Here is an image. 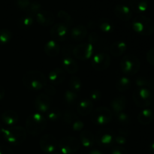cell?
<instances>
[{
  "label": "cell",
  "instance_id": "bcb514c9",
  "mask_svg": "<svg viewBox=\"0 0 154 154\" xmlns=\"http://www.w3.org/2000/svg\"><path fill=\"white\" fill-rule=\"evenodd\" d=\"M146 58H147V62L154 66V48L149 50L146 55Z\"/></svg>",
  "mask_w": 154,
  "mask_h": 154
},
{
  "label": "cell",
  "instance_id": "9c48e42d",
  "mask_svg": "<svg viewBox=\"0 0 154 154\" xmlns=\"http://www.w3.org/2000/svg\"><path fill=\"white\" fill-rule=\"evenodd\" d=\"M115 135L110 129H102L98 131L95 135L96 143L102 148H109L114 143Z\"/></svg>",
  "mask_w": 154,
  "mask_h": 154
},
{
  "label": "cell",
  "instance_id": "e0dca14e",
  "mask_svg": "<svg viewBox=\"0 0 154 154\" xmlns=\"http://www.w3.org/2000/svg\"><path fill=\"white\" fill-rule=\"evenodd\" d=\"M114 14L123 21H129L132 17V11L129 7L123 4L117 5L114 8Z\"/></svg>",
  "mask_w": 154,
  "mask_h": 154
},
{
  "label": "cell",
  "instance_id": "484cf974",
  "mask_svg": "<svg viewBox=\"0 0 154 154\" xmlns=\"http://www.w3.org/2000/svg\"><path fill=\"white\" fill-rule=\"evenodd\" d=\"M87 35V29L84 25H78L70 30V36L74 41L81 42Z\"/></svg>",
  "mask_w": 154,
  "mask_h": 154
},
{
  "label": "cell",
  "instance_id": "ffe728a7",
  "mask_svg": "<svg viewBox=\"0 0 154 154\" xmlns=\"http://www.w3.org/2000/svg\"><path fill=\"white\" fill-rule=\"evenodd\" d=\"M93 111V102L89 99L79 101L77 105V111L81 116H87Z\"/></svg>",
  "mask_w": 154,
  "mask_h": 154
},
{
  "label": "cell",
  "instance_id": "83f0119b",
  "mask_svg": "<svg viewBox=\"0 0 154 154\" xmlns=\"http://www.w3.org/2000/svg\"><path fill=\"white\" fill-rule=\"evenodd\" d=\"M130 8L137 14L145 12L148 8V0H130Z\"/></svg>",
  "mask_w": 154,
  "mask_h": 154
},
{
  "label": "cell",
  "instance_id": "6da1fadb",
  "mask_svg": "<svg viewBox=\"0 0 154 154\" xmlns=\"http://www.w3.org/2000/svg\"><path fill=\"white\" fill-rule=\"evenodd\" d=\"M22 81L26 88L32 91L42 90L48 84L45 75L37 70L26 72L23 76Z\"/></svg>",
  "mask_w": 154,
  "mask_h": 154
},
{
  "label": "cell",
  "instance_id": "ba28073f",
  "mask_svg": "<svg viewBox=\"0 0 154 154\" xmlns=\"http://www.w3.org/2000/svg\"><path fill=\"white\" fill-rule=\"evenodd\" d=\"M81 142L72 136L64 137L58 143L59 150L62 154H74L79 150Z\"/></svg>",
  "mask_w": 154,
  "mask_h": 154
},
{
  "label": "cell",
  "instance_id": "ab89813d",
  "mask_svg": "<svg viewBox=\"0 0 154 154\" xmlns=\"http://www.w3.org/2000/svg\"><path fill=\"white\" fill-rule=\"evenodd\" d=\"M57 17H58L60 20H62L63 21V23H64L65 24H66L68 26L73 24V18L72 17V16H71L69 13H67V12L65 11L60 10V11L57 13Z\"/></svg>",
  "mask_w": 154,
  "mask_h": 154
},
{
  "label": "cell",
  "instance_id": "8d00e7d4",
  "mask_svg": "<svg viewBox=\"0 0 154 154\" xmlns=\"http://www.w3.org/2000/svg\"><path fill=\"white\" fill-rule=\"evenodd\" d=\"M62 113L58 108H52L47 112L46 118L51 122L58 121L61 119Z\"/></svg>",
  "mask_w": 154,
  "mask_h": 154
},
{
  "label": "cell",
  "instance_id": "4316f807",
  "mask_svg": "<svg viewBox=\"0 0 154 154\" xmlns=\"http://www.w3.org/2000/svg\"><path fill=\"white\" fill-rule=\"evenodd\" d=\"M126 48H127V45H126V42H123V41H117L111 44V46L109 47V51L113 56L117 57L124 54L126 51Z\"/></svg>",
  "mask_w": 154,
  "mask_h": 154
},
{
  "label": "cell",
  "instance_id": "5b68a950",
  "mask_svg": "<svg viewBox=\"0 0 154 154\" xmlns=\"http://www.w3.org/2000/svg\"><path fill=\"white\" fill-rule=\"evenodd\" d=\"M141 68V62L133 54H126L120 61V69L126 75H135Z\"/></svg>",
  "mask_w": 154,
  "mask_h": 154
},
{
  "label": "cell",
  "instance_id": "cb8c5ba5",
  "mask_svg": "<svg viewBox=\"0 0 154 154\" xmlns=\"http://www.w3.org/2000/svg\"><path fill=\"white\" fill-rule=\"evenodd\" d=\"M80 141L85 148H90L93 147L96 143L94 135L88 130L81 131L80 134Z\"/></svg>",
  "mask_w": 154,
  "mask_h": 154
},
{
  "label": "cell",
  "instance_id": "3957f363",
  "mask_svg": "<svg viewBox=\"0 0 154 154\" xmlns=\"http://www.w3.org/2000/svg\"><path fill=\"white\" fill-rule=\"evenodd\" d=\"M132 28L140 35L150 36L154 32V23L150 18L144 15H138L132 21Z\"/></svg>",
  "mask_w": 154,
  "mask_h": 154
},
{
  "label": "cell",
  "instance_id": "9a60e30c",
  "mask_svg": "<svg viewBox=\"0 0 154 154\" xmlns=\"http://www.w3.org/2000/svg\"><path fill=\"white\" fill-rule=\"evenodd\" d=\"M36 22L42 26H49L54 24L55 18L52 12L49 11L42 10L35 16Z\"/></svg>",
  "mask_w": 154,
  "mask_h": 154
},
{
  "label": "cell",
  "instance_id": "ac0fdd59",
  "mask_svg": "<svg viewBox=\"0 0 154 154\" xmlns=\"http://www.w3.org/2000/svg\"><path fill=\"white\" fill-rule=\"evenodd\" d=\"M126 105H127V99L124 96H118L116 97L111 101L110 106L111 108V111L115 115L123 112L126 109Z\"/></svg>",
  "mask_w": 154,
  "mask_h": 154
},
{
  "label": "cell",
  "instance_id": "44dd1931",
  "mask_svg": "<svg viewBox=\"0 0 154 154\" xmlns=\"http://www.w3.org/2000/svg\"><path fill=\"white\" fill-rule=\"evenodd\" d=\"M63 66L64 71L71 75H75L78 72V64L75 60H74L71 56H66L63 59Z\"/></svg>",
  "mask_w": 154,
  "mask_h": 154
},
{
  "label": "cell",
  "instance_id": "7c38bea8",
  "mask_svg": "<svg viewBox=\"0 0 154 154\" xmlns=\"http://www.w3.org/2000/svg\"><path fill=\"white\" fill-rule=\"evenodd\" d=\"M50 34L54 40L57 42H64L70 35L69 26L64 23H57L54 24L50 30Z\"/></svg>",
  "mask_w": 154,
  "mask_h": 154
},
{
  "label": "cell",
  "instance_id": "c3c4849f",
  "mask_svg": "<svg viewBox=\"0 0 154 154\" xmlns=\"http://www.w3.org/2000/svg\"><path fill=\"white\" fill-rule=\"evenodd\" d=\"M0 154H14V152L7 146L0 145Z\"/></svg>",
  "mask_w": 154,
  "mask_h": 154
},
{
  "label": "cell",
  "instance_id": "f35d334b",
  "mask_svg": "<svg viewBox=\"0 0 154 154\" xmlns=\"http://www.w3.org/2000/svg\"><path fill=\"white\" fill-rule=\"evenodd\" d=\"M41 11H42V5L38 2H31L30 5L26 11V14L34 17Z\"/></svg>",
  "mask_w": 154,
  "mask_h": 154
},
{
  "label": "cell",
  "instance_id": "60d3db41",
  "mask_svg": "<svg viewBox=\"0 0 154 154\" xmlns=\"http://www.w3.org/2000/svg\"><path fill=\"white\" fill-rule=\"evenodd\" d=\"M78 119V116L71 111H66L63 113V120L68 125H72L74 121Z\"/></svg>",
  "mask_w": 154,
  "mask_h": 154
},
{
  "label": "cell",
  "instance_id": "d590c367",
  "mask_svg": "<svg viewBox=\"0 0 154 154\" xmlns=\"http://www.w3.org/2000/svg\"><path fill=\"white\" fill-rule=\"evenodd\" d=\"M12 38V32L8 29H0V45H4L8 43Z\"/></svg>",
  "mask_w": 154,
  "mask_h": 154
},
{
  "label": "cell",
  "instance_id": "74e56055",
  "mask_svg": "<svg viewBox=\"0 0 154 154\" xmlns=\"http://www.w3.org/2000/svg\"><path fill=\"white\" fill-rule=\"evenodd\" d=\"M116 117H117V121L118 122V123H120L123 128L129 126V124L131 123V121H132V120H131V117H129V114L125 113L124 111L117 114Z\"/></svg>",
  "mask_w": 154,
  "mask_h": 154
},
{
  "label": "cell",
  "instance_id": "681fc988",
  "mask_svg": "<svg viewBox=\"0 0 154 154\" xmlns=\"http://www.w3.org/2000/svg\"><path fill=\"white\" fill-rule=\"evenodd\" d=\"M5 91L4 87L0 85V101L2 100L3 98L5 97Z\"/></svg>",
  "mask_w": 154,
  "mask_h": 154
},
{
  "label": "cell",
  "instance_id": "f5cc1de1",
  "mask_svg": "<svg viewBox=\"0 0 154 154\" xmlns=\"http://www.w3.org/2000/svg\"><path fill=\"white\" fill-rule=\"evenodd\" d=\"M4 129H5V127H3L2 125L0 124V134H1V135H2V132H3V130H4Z\"/></svg>",
  "mask_w": 154,
  "mask_h": 154
},
{
  "label": "cell",
  "instance_id": "277c9868",
  "mask_svg": "<svg viewBox=\"0 0 154 154\" xmlns=\"http://www.w3.org/2000/svg\"><path fill=\"white\" fill-rule=\"evenodd\" d=\"M26 131L21 126H11L5 128L3 130V138L7 142L12 145H20L25 141L26 138Z\"/></svg>",
  "mask_w": 154,
  "mask_h": 154
},
{
  "label": "cell",
  "instance_id": "e575fe53",
  "mask_svg": "<svg viewBox=\"0 0 154 154\" xmlns=\"http://www.w3.org/2000/svg\"><path fill=\"white\" fill-rule=\"evenodd\" d=\"M83 87V84L81 80L78 76H72L69 81V88L71 90L75 92V93H79L81 91Z\"/></svg>",
  "mask_w": 154,
  "mask_h": 154
},
{
  "label": "cell",
  "instance_id": "7402d4cb",
  "mask_svg": "<svg viewBox=\"0 0 154 154\" xmlns=\"http://www.w3.org/2000/svg\"><path fill=\"white\" fill-rule=\"evenodd\" d=\"M1 120L5 126L8 127L14 126L18 121V115L14 111H6L1 115Z\"/></svg>",
  "mask_w": 154,
  "mask_h": 154
},
{
  "label": "cell",
  "instance_id": "d4e9b609",
  "mask_svg": "<svg viewBox=\"0 0 154 154\" xmlns=\"http://www.w3.org/2000/svg\"><path fill=\"white\" fill-rule=\"evenodd\" d=\"M154 114L150 108H144L138 115V121L143 126H147L153 122Z\"/></svg>",
  "mask_w": 154,
  "mask_h": 154
},
{
  "label": "cell",
  "instance_id": "4fadbf2b",
  "mask_svg": "<svg viewBox=\"0 0 154 154\" xmlns=\"http://www.w3.org/2000/svg\"><path fill=\"white\" fill-rule=\"evenodd\" d=\"M40 147L45 153L51 154L55 152L58 147V142L55 137L52 135H45L41 138L39 141Z\"/></svg>",
  "mask_w": 154,
  "mask_h": 154
},
{
  "label": "cell",
  "instance_id": "816d5d0a",
  "mask_svg": "<svg viewBox=\"0 0 154 154\" xmlns=\"http://www.w3.org/2000/svg\"><path fill=\"white\" fill-rule=\"evenodd\" d=\"M149 152L150 154H154V141L150 143V146H149Z\"/></svg>",
  "mask_w": 154,
  "mask_h": 154
},
{
  "label": "cell",
  "instance_id": "f6af8a7d",
  "mask_svg": "<svg viewBox=\"0 0 154 154\" xmlns=\"http://www.w3.org/2000/svg\"><path fill=\"white\" fill-rule=\"evenodd\" d=\"M44 90H45V94L48 96H54L56 94V89L53 84H47L46 86L44 87Z\"/></svg>",
  "mask_w": 154,
  "mask_h": 154
},
{
  "label": "cell",
  "instance_id": "603a6c76",
  "mask_svg": "<svg viewBox=\"0 0 154 154\" xmlns=\"http://www.w3.org/2000/svg\"><path fill=\"white\" fill-rule=\"evenodd\" d=\"M45 53L50 57H55L60 54V45L57 41L51 39L46 42L44 48Z\"/></svg>",
  "mask_w": 154,
  "mask_h": 154
},
{
  "label": "cell",
  "instance_id": "8fae6325",
  "mask_svg": "<svg viewBox=\"0 0 154 154\" xmlns=\"http://www.w3.org/2000/svg\"><path fill=\"white\" fill-rule=\"evenodd\" d=\"M94 51L95 50L91 44L89 42H84L75 46L72 51V54L78 60L86 61L91 59L94 54Z\"/></svg>",
  "mask_w": 154,
  "mask_h": 154
},
{
  "label": "cell",
  "instance_id": "db71d44e",
  "mask_svg": "<svg viewBox=\"0 0 154 154\" xmlns=\"http://www.w3.org/2000/svg\"><path fill=\"white\" fill-rule=\"evenodd\" d=\"M51 154H62V153H53Z\"/></svg>",
  "mask_w": 154,
  "mask_h": 154
},
{
  "label": "cell",
  "instance_id": "7bdbcfd3",
  "mask_svg": "<svg viewBox=\"0 0 154 154\" xmlns=\"http://www.w3.org/2000/svg\"><path fill=\"white\" fill-rule=\"evenodd\" d=\"M14 2L20 10L24 11H26V9L28 8L29 6L31 4V1L30 0H14Z\"/></svg>",
  "mask_w": 154,
  "mask_h": 154
},
{
  "label": "cell",
  "instance_id": "d6a6232c",
  "mask_svg": "<svg viewBox=\"0 0 154 154\" xmlns=\"http://www.w3.org/2000/svg\"><path fill=\"white\" fill-rule=\"evenodd\" d=\"M129 135V132L125 128H121L118 130V135H115L114 143L119 145H123L127 142V138Z\"/></svg>",
  "mask_w": 154,
  "mask_h": 154
},
{
  "label": "cell",
  "instance_id": "7dc6e473",
  "mask_svg": "<svg viewBox=\"0 0 154 154\" xmlns=\"http://www.w3.org/2000/svg\"><path fill=\"white\" fill-rule=\"evenodd\" d=\"M111 154H128L127 150L121 146L114 147L111 150Z\"/></svg>",
  "mask_w": 154,
  "mask_h": 154
},
{
  "label": "cell",
  "instance_id": "5bb4252c",
  "mask_svg": "<svg viewBox=\"0 0 154 154\" xmlns=\"http://www.w3.org/2000/svg\"><path fill=\"white\" fill-rule=\"evenodd\" d=\"M34 106L38 113L41 114L47 113L51 109V98L45 93H41L38 95L34 100Z\"/></svg>",
  "mask_w": 154,
  "mask_h": 154
},
{
  "label": "cell",
  "instance_id": "2e32d148",
  "mask_svg": "<svg viewBox=\"0 0 154 154\" xmlns=\"http://www.w3.org/2000/svg\"><path fill=\"white\" fill-rule=\"evenodd\" d=\"M89 43L93 45L94 50H100L99 52H106L108 51V44L106 41L99 35L96 32H91L89 35Z\"/></svg>",
  "mask_w": 154,
  "mask_h": 154
},
{
  "label": "cell",
  "instance_id": "30bf717a",
  "mask_svg": "<svg viewBox=\"0 0 154 154\" xmlns=\"http://www.w3.org/2000/svg\"><path fill=\"white\" fill-rule=\"evenodd\" d=\"M90 63L95 70L104 71L111 65V57L107 52H98L91 57Z\"/></svg>",
  "mask_w": 154,
  "mask_h": 154
},
{
  "label": "cell",
  "instance_id": "ee69618b",
  "mask_svg": "<svg viewBox=\"0 0 154 154\" xmlns=\"http://www.w3.org/2000/svg\"><path fill=\"white\" fill-rule=\"evenodd\" d=\"M71 126H72V130L75 131V132H81L84 127V123L80 119H77L75 121L72 123Z\"/></svg>",
  "mask_w": 154,
  "mask_h": 154
},
{
  "label": "cell",
  "instance_id": "f907efd6",
  "mask_svg": "<svg viewBox=\"0 0 154 154\" xmlns=\"http://www.w3.org/2000/svg\"><path fill=\"white\" fill-rule=\"evenodd\" d=\"M88 154H105L102 151L98 150V149H93V150H91L90 152H89Z\"/></svg>",
  "mask_w": 154,
  "mask_h": 154
},
{
  "label": "cell",
  "instance_id": "f1b7e54d",
  "mask_svg": "<svg viewBox=\"0 0 154 154\" xmlns=\"http://www.w3.org/2000/svg\"><path fill=\"white\" fill-rule=\"evenodd\" d=\"M98 27L105 33H111L114 30V23L110 19L106 17H102L98 20Z\"/></svg>",
  "mask_w": 154,
  "mask_h": 154
},
{
  "label": "cell",
  "instance_id": "7a4b0ae2",
  "mask_svg": "<svg viewBox=\"0 0 154 154\" xmlns=\"http://www.w3.org/2000/svg\"><path fill=\"white\" fill-rule=\"evenodd\" d=\"M47 126V118L38 112L32 114L26 120V131L29 135L36 136L42 133Z\"/></svg>",
  "mask_w": 154,
  "mask_h": 154
},
{
  "label": "cell",
  "instance_id": "f546056e",
  "mask_svg": "<svg viewBox=\"0 0 154 154\" xmlns=\"http://www.w3.org/2000/svg\"><path fill=\"white\" fill-rule=\"evenodd\" d=\"M138 88H146L150 90H154V78L138 77L135 81Z\"/></svg>",
  "mask_w": 154,
  "mask_h": 154
},
{
  "label": "cell",
  "instance_id": "4dcf8cb0",
  "mask_svg": "<svg viewBox=\"0 0 154 154\" xmlns=\"http://www.w3.org/2000/svg\"><path fill=\"white\" fill-rule=\"evenodd\" d=\"M132 86V81L126 76L120 77L116 83V88L120 92H125L129 90Z\"/></svg>",
  "mask_w": 154,
  "mask_h": 154
},
{
  "label": "cell",
  "instance_id": "1f68e13d",
  "mask_svg": "<svg viewBox=\"0 0 154 154\" xmlns=\"http://www.w3.org/2000/svg\"><path fill=\"white\" fill-rule=\"evenodd\" d=\"M33 23H34V18H33V17L28 14H26L24 16L20 17L17 20V24L18 26L20 29H26L32 26Z\"/></svg>",
  "mask_w": 154,
  "mask_h": 154
},
{
  "label": "cell",
  "instance_id": "d6986e66",
  "mask_svg": "<svg viewBox=\"0 0 154 154\" xmlns=\"http://www.w3.org/2000/svg\"><path fill=\"white\" fill-rule=\"evenodd\" d=\"M66 79V72L60 68H56L51 70L48 74V80L51 84H60Z\"/></svg>",
  "mask_w": 154,
  "mask_h": 154
},
{
  "label": "cell",
  "instance_id": "52a82bcc",
  "mask_svg": "<svg viewBox=\"0 0 154 154\" xmlns=\"http://www.w3.org/2000/svg\"><path fill=\"white\" fill-rule=\"evenodd\" d=\"M133 100L135 105L141 108H146L153 102V95L151 90L146 88H138L133 92Z\"/></svg>",
  "mask_w": 154,
  "mask_h": 154
},
{
  "label": "cell",
  "instance_id": "8992f818",
  "mask_svg": "<svg viewBox=\"0 0 154 154\" xmlns=\"http://www.w3.org/2000/svg\"><path fill=\"white\" fill-rule=\"evenodd\" d=\"M90 119L96 126H105L112 120L113 113L106 107H99L91 113Z\"/></svg>",
  "mask_w": 154,
  "mask_h": 154
},
{
  "label": "cell",
  "instance_id": "836d02e7",
  "mask_svg": "<svg viewBox=\"0 0 154 154\" xmlns=\"http://www.w3.org/2000/svg\"><path fill=\"white\" fill-rule=\"evenodd\" d=\"M63 98H64V100L66 104L69 105H73L78 103L79 96H78V93H75L69 89L65 92Z\"/></svg>",
  "mask_w": 154,
  "mask_h": 154
},
{
  "label": "cell",
  "instance_id": "b9f144b4",
  "mask_svg": "<svg viewBox=\"0 0 154 154\" xmlns=\"http://www.w3.org/2000/svg\"><path fill=\"white\" fill-rule=\"evenodd\" d=\"M102 93L100 90H93V91L90 92V100L93 102H99L101 99H102Z\"/></svg>",
  "mask_w": 154,
  "mask_h": 154
}]
</instances>
